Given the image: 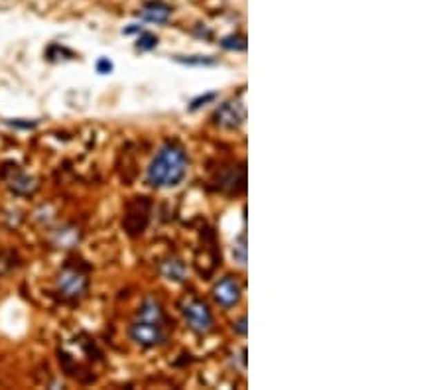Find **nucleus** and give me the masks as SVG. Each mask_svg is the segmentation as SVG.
I'll list each match as a JSON object with an SVG mask.
<instances>
[{
	"instance_id": "1",
	"label": "nucleus",
	"mask_w": 443,
	"mask_h": 390,
	"mask_svg": "<svg viewBox=\"0 0 443 390\" xmlns=\"http://www.w3.org/2000/svg\"><path fill=\"white\" fill-rule=\"evenodd\" d=\"M189 160L185 156V150L178 144H166L160 148L150 168H148V183L154 187H176L187 176Z\"/></svg>"
},
{
	"instance_id": "2",
	"label": "nucleus",
	"mask_w": 443,
	"mask_h": 390,
	"mask_svg": "<svg viewBox=\"0 0 443 390\" xmlns=\"http://www.w3.org/2000/svg\"><path fill=\"white\" fill-rule=\"evenodd\" d=\"M131 337L134 343H138L142 347H156V345H160L166 339L164 324L136 319L131 327Z\"/></svg>"
},
{
	"instance_id": "3",
	"label": "nucleus",
	"mask_w": 443,
	"mask_h": 390,
	"mask_svg": "<svg viewBox=\"0 0 443 390\" xmlns=\"http://www.w3.org/2000/svg\"><path fill=\"white\" fill-rule=\"evenodd\" d=\"M57 288L66 298L77 299L87 292V278L77 268H64L57 276Z\"/></svg>"
},
{
	"instance_id": "4",
	"label": "nucleus",
	"mask_w": 443,
	"mask_h": 390,
	"mask_svg": "<svg viewBox=\"0 0 443 390\" xmlns=\"http://www.w3.org/2000/svg\"><path fill=\"white\" fill-rule=\"evenodd\" d=\"M185 319H187V324L189 327L197 331V333H207L211 331V327H213V315H211V310L207 308V304H203V301H191V304H187L185 306Z\"/></svg>"
},
{
	"instance_id": "5",
	"label": "nucleus",
	"mask_w": 443,
	"mask_h": 390,
	"mask_svg": "<svg viewBox=\"0 0 443 390\" xmlns=\"http://www.w3.org/2000/svg\"><path fill=\"white\" fill-rule=\"evenodd\" d=\"M213 298L223 308H233V306H236L238 299H241V284H238V280L231 278V276L223 278L221 282L213 288Z\"/></svg>"
},
{
	"instance_id": "6",
	"label": "nucleus",
	"mask_w": 443,
	"mask_h": 390,
	"mask_svg": "<svg viewBox=\"0 0 443 390\" xmlns=\"http://www.w3.org/2000/svg\"><path fill=\"white\" fill-rule=\"evenodd\" d=\"M243 120H245V106L241 101L225 103L215 113V122L219 127H225V129H235L238 124H243Z\"/></svg>"
},
{
	"instance_id": "7",
	"label": "nucleus",
	"mask_w": 443,
	"mask_h": 390,
	"mask_svg": "<svg viewBox=\"0 0 443 390\" xmlns=\"http://www.w3.org/2000/svg\"><path fill=\"white\" fill-rule=\"evenodd\" d=\"M171 8L168 4H164V2H150V4H146L142 8V16L144 20H148V22H156V24H164V22H168V18H170Z\"/></svg>"
},
{
	"instance_id": "8",
	"label": "nucleus",
	"mask_w": 443,
	"mask_h": 390,
	"mask_svg": "<svg viewBox=\"0 0 443 390\" xmlns=\"http://www.w3.org/2000/svg\"><path fill=\"white\" fill-rule=\"evenodd\" d=\"M138 319L144 322H156V324H164V312L160 308V304L154 299H146L138 312Z\"/></svg>"
},
{
	"instance_id": "9",
	"label": "nucleus",
	"mask_w": 443,
	"mask_h": 390,
	"mask_svg": "<svg viewBox=\"0 0 443 390\" xmlns=\"http://www.w3.org/2000/svg\"><path fill=\"white\" fill-rule=\"evenodd\" d=\"M8 185H10V189H12L14 194H20V195L32 194V192L36 189V182H34V178H30V176H26V174H20V171L8 180Z\"/></svg>"
},
{
	"instance_id": "10",
	"label": "nucleus",
	"mask_w": 443,
	"mask_h": 390,
	"mask_svg": "<svg viewBox=\"0 0 443 390\" xmlns=\"http://www.w3.org/2000/svg\"><path fill=\"white\" fill-rule=\"evenodd\" d=\"M162 274L168 278V280H176V282H182L185 278V266H183L180 260H168L162 264Z\"/></svg>"
},
{
	"instance_id": "11",
	"label": "nucleus",
	"mask_w": 443,
	"mask_h": 390,
	"mask_svg": "<svg viewBox=\"0 0 443 390\" xmlns=\"http://www.w3.org/2000/svg\"><path fill=\"white\" fill-rule=\"evenodd\" d=\"M79 241V231L77 229H71V227H67L64 231H59L57 233V239H55V245L62 248H71L75 243Z\"/></svg>"
},
{
	"instance_id": "12",
	"label": "nucleus",
	"mask_w": 443,
	"mask_h": 390,
	"mask_svg": "<svg viewBox=\"0 0 443 390\" xmlns=\"http://www.w3.org/2000/svg\"><path fill=\"white\" fill-rule=\"evenodd\" d=\"M221 46L225 50H235V52H245L247 50V41L245 38H238V36H229L221 41Z\"/></svg>"
},
{
	"instance_id": "13",
	"label": "nucleus",
	"mask_w": 443,
	"mask_h": 390,
	"mask_svg": "<svg viewBox=\"0 0 443 390\" xmlns=\"http://www.w3.org/2000/svg\"><path fill=\"white\" fill-rule=\"evenodd\" d=\"M158 46V38L154 34H142L140 38H138V44H136V48L140 50V52H150V50H154Z\"/></svg>"
},
{
	"instance_id": "14",
	"label": "nucleus",
	"mask_w": 443,
	"mask_h": 390,
	"mask_svg": "<svg viewBox=\"0 0 443 390\" xmlns=\"http://www.w3.org/2000/svg\"><path fill=\"white\" fill-rule=\"evenodd\" d=\"M176 62L185 65H213L215 59H209V57H203V55H194V57H176Z\"/></svg>"
},
{
	"instance_id": "15",
	"label": "nucleus",
	"mask_w": 443,
	"mask_h": 390,
	"mask_svg": "<svg viewBox=\"0 0 443 390\" xmlns=\"http://www.w3.org/2000/svg\"><path fill=\"white\" fill-rule=\"evenodd\" d=\"M113 67H115V65H113V62H111L109 57H101V59L97 62V71H99V73H103V75L111 73V71H113Z\"/></svg>"
},
{
	"instance_id": "16",
	"label": "nucleus",
	"mask_w": 443,
	"mask_h": 390,
	"mask_svg": "<svg viewBox=\"0 0 443 390\" xmlns=\"http://www.w3.org/2000/svg\"><path fill=\"white\" fill-rule=\"evenodd\" d=\"M235 250H238V262L245 264L247 262V247H245V234L238 239V245L235 247Z\"/></svg>"
},
{
	"instance_id": "17",
	"label": "nucleus",
	"mask_w": 443,
	"mask_h": 390,
	"mask_svg": "<svg viewBox=\"0 0 443 390\" xmlns=\"http://www.w3.org/2000/svg\"><path fill=\"white\" fill-rule=\"evenodd\" d=\"M215 97H217L215 93H209V95H205V97H199V99H196V101L191 103V111H196L197 106H201V104L207 103V101H213Z\"/></svg>"
},
{
	"instance_id": "18",
	"label": "nucleus",
	"mask_w": 443,
	"mask_h": 390,
	"mask_svg": "<svg viewBox=\"0 0 443 390\" xmlns=\"http://www.w3.org/2000/svg\"><path fill=\"white\" fill-rule=\"evenodd\" d=\"M245 324H247V319L243 317V319L238 322V333H241V335H245V333H247V327H245Z\"/></svg>"
}]
</instances>
